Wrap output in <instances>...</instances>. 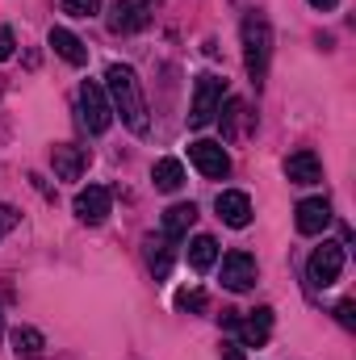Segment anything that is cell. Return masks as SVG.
<instances>
[{
    "instance_id": "e0dca14e",
    "label": "cell",
    "mask_w": 356,
    "mask_h": 360,
    "mask_svg": "<svg viewBox=\"0 0 356 360\" xmlns=\"http://www.w3.org/2000/svg\"><path fill=\"white\" fill-rule=\"evenodd\" d=\"M193 222H197V205H193V201H177L172 210H164V235H168V239L189 235Z\"/></svg>"
},
{
    "instance_id": "7c38bea8",
    "label": "cell",
    "mask_w": 356,
    "mask_h": 360,
    "mask_svg": "<svg viewBox=\"0 0 356 360\" xmlns=\"http://www.w3.org/2000/svg\"><path fill=\"white\" fill-rule=\"evenodd\" d=\"M298 231L302 235H323L327 226H331V205L323 201V197H306V201H298Z\"/></svg>"
},
{
    "instance_id": "3957f363",
    "label": "cell",
    "mask_w": 356,
    "mask_h": 360,
    "mask_svg": "<svg viewBox=\"0 0 356 360\" xmlns=\"http://www.w3.org/2000/svg\"><path fill=\"white\" fill-rule=\"evenodd\" d=\"M222 327L239 335V348H265L268 335H272V310H268V306L252 310V314L222 310Z\"/></svg>"
},
{
    "instance_id": "d6986e66",
    "label": "cell",
    "mask_w": 356,
    "mask_h": 360,
    "mask_svg": "<svg viewBox=\"0 0 356 360\" xmlns=\"http://www.w3.org/2000/svg\"><path fill=\"white\" fill-rule=\"evenodd\" d=\"M13 352L17 356H42L46 352V335L38 327H13Z\"/></svg>"
},
{
    "instance_id": "7a4b0ae2",
    "label": "cell",
    "mask_w": 356,
    "mask_h": 360,
    "mask_svg": "<svg viewBox=\"0 0 356 360\" xmlns=\"http://www.w3.org/2000/svg\"><path fill=\"white\" fill-rule=\"evenodd\" d=\"M268 55H272V25H268L265 13H248L243 17V63H248V76L252 84L260 89L268 76Z\"/></svg>"
},
{
    "instance_id": "7402d4cb",
    "label": "cell",
    "mask_w": 356,
    "mask_h": 360,
    "mask_svg": "<svg viewBox=\"0 0 356 360\" xmlns=\"http://www.w3.org/2000/svg\"><path fill=\"white\" fill-rule=\"evenodd\" d=\"M177 310H189V314L205 310V293H201V289H184V293H177Z\"/></svg>"
},
{
    "instance_id": "ba28073f",
    "label": "cell",
    "mask_w": 356,
    "mask_h": 360,
    "mask_svg": "<svg viewBox=\"0 0 356 360\" xmlns=\"http://www.w3.org/2000/svg\"><path fill=\"white\" fill-rule=\"evenodd\" d=\"M151 21V0H113L109 8V30L113 34H139Z\"/></svg>"
},
{
    "instance_id": "2e32d148",
    "label": "cell",
    "mask_w": 356,
    "mask_h": 360,
    "mask_svg": "<svg viewBox=\"0 0 356 360\" xmlns=\"http://www.w3.org/2000/svg\"><path fill=\"white\" fill-rule=\"evenodd\" d=\"M143 256H147L155 276H168L172 272V239L168 235H147L143 239Z\"/></svg>"
},
{
    "instance_id": "cb8c5ba5",
    "label": "cell",
    "mask_w": 356,
    "mask_h": 360,
    "mask_svg": "<svg viewBox=\"0 0 356 360\" xmlns=\"http://www.w3.org/2000/svg\"><path fill=\"white\" fill-rule=\"evenodd\" d=\"M336 319H340V327H348V331L356 327V302L352 297H344V302L336 306Z\"/></svg>"
},
{
    "instance_id": "44dd1931",
    "label": "cell",
    "mask_w": 356,
    "mask_h": 360,
    "mask_svg": "<svg viewBox=\"0 0 356 360\" xmlns=\"http://www.w3.org/2000/svg\"><path fill=\"white\" fill-rule=\"evenodd\" d=\"M248 122H252L248 105H243V101H227V113H222V134H227V139H243Z\"/></svg>"
},
{
    "instance_id": "603a6c76",
    "label": "cell",
    "mask_w": 356,
    "mask_h": 360,
    "mask_svg": "<svg viewBox=\"0 0 356 360\" xmlns=\"http://www.w3.org/2000/svg\"><path fill=\"white\" fill-rule=\"evenodd\" d=\"M63 13H72V17H96L101 0H63Z\"/></svg>"
},
{
    "instance_id": "ffe728a7",
    "label": "cell",
    "mask_w": 356,
    "mask_h": 360,
    "mask_svg": "<svg viewBox=\"0 0 356 360\" xmlns=\"http://www.w3.org/2000/svg\"><path fill=\"white\" fill-rule=\"evenodd\" d=\"M214 260H218V243H214V235H197L193 243H189V264L197 272L214 269Z\"/></svg>"
},
{
    "instance_id": "4fadbf2b",
    "label": "cell",
    "mask_w": 356,
    "mask_h": 360,
    "mask_svg": "<svg viewBox=\"0 0 356 360\" xmlns=\"http://www.w3.org/2000/svg\"><path fill=\"white\" fill-rule=\"evenodd\" d=\"M214 210H218V218H222L227 226H235V231L252 222V197H248V193H235V188H231V193H218Z\"/></svg>"
},
{
    "instance_id": "277c9868",
    "label": "cell",
    "mask_w": 356,
    "mask_h": 360,
    "mask_svg": "<svg viewBox=\"0 0 356 360\" xmlns=\"http://www.w3.org/2000/svg\"><path fill=\"white\" fill-rule=\"evenodd\" d=\"M222 101H227V80H222V76H201V80H197V89H193L189 126H193V130L210 126V122L222 113Z\"/></svg>"
},
{
    "instance_id": "8992f818",
    "label": "cell",
    "mask_w": 356,
    "mask_h": 360,
    "mask_svg": "<svg viewBox=\"0 0 356 360\" xmlns=\"http://www.w3.org/2000/svg\"><path fill=\"white\" fill-rule=\"evenodd\" d=\"M306 272H310V285H314V289L336 285V281H340V272H344V243H327V239H323V248H314V252H310Z\"/></svg>"
},
{
    "instance_id": "5bb4252c",
    "label": "cell",
    "mask_w": 356,
    "mask_h": 360,
    "mask_svg": "<svg viewBox=\"0 0 356 360\" xmlns=\"http://www.w3.org/2000/svg\"><path fill=\"white\" fill-rule=\"evenodd\" d=\"M285 176L293 180V184H319L323 180V164H319L314 151H293L285 160Z\"/></svg>"
},
{
    "instance_id": "484cf974",
    "label": "cell",
    "mask_w": 356,
    "mask_h": 360,
    "mask_svg": "<svg viewBox=\"0 0 356 360\" xmlns=\"http://www.w3.org/2000/svg\"><path fill=\"white\" fill-rule=\"evenodd\" d=\"M13 46H17V42H13V30H8V25H0V63H4V59H13Z\"/></svg>"
},
{
    "instance_id": "8fae6325",
    "label": "cell",
    "mask_w": 356,
    "mask_h": 360,
    "mask_svg": "<svg viewBox=\"0 0 356 360\" xmlns=\"http://www.w3.org/2000/svg\"><path fill=\"white\" fill-rule=\"evenodd\" d=\"M51 168L59 180H80L84 168H89V151L76 147V143H55L51 147Z\"/></svg>"
},
{
    "instance_id": "9a60e30c",
    "label": "cell",
    "mask_w": 356,
    "mask_h": 360,
    "mask_svg": "<svg viewBox=\"0 0 356 360\" xmlns=\"http://www.w3.org/2000/svg\"><path fill=\"white\" fill-rule=\"evenodd\" d=\"M51 46H55V55H59V59H68L72 68H84V63H89V46H84L72 30H63V25H55V30H51Z\"/></svg>"
},
{
    "instance_id": "5b68a950",
    "label": "cell",
    "mask_w": 356,
    "mask_h": 360,
    "mask_svg": "<svg viewBox=\"0 0 356 360\" xmlns=\"http://www.w3.org/2000/svg\"><path fill=\"white\" fill-rule=\"evenodd\" d=\"M80 122H84L89 134H105L113 126V105H109V96H105V89L96 80L80 84Z\"/></svg>"
},
{
    "instance_id": "30bf717a",
    "label": "cell",
    "mask_w": 356,
    "mask_h": 360,
    "mask_svg": "<svg viewBox=\"0 0 356 360\" xmlns=\"http://www.w3.org/2000/svg\"><path fill=\"white\" fill-rule=\"evenodd\" d=\"M109 210H113V193H109L105 184H89V188L76 193V214H80V222L101 226V222L109 218Z\"/></svg>"
},
{
    "instance_id": "52a82bcc",
    "label": "cell",
    "mask_w": 356,
    "mask_h": 360,
    "mask_svg": "<svg viewBox=\"0 0 356 360\" xmlns=\"http://www.w3.org/2000/svg\"><path fill=\"white\" fill-rule=\"evenodd\" d=\"M189 160H193V168H197L201 176H210V180H222L227 172H231V160H227L222 143H214V139L189 143Z\"/></svg>"
},
{
    "instance_id": "f1b7e54d",
    "label": "cell",
    "mask_w": 356,
    "mask_h": 360,
    "mask_svg": "<svg viewBox=\"0 0 356 360\" xmlns=\"http://www.w3.org/2000/svg\"><path fill=\"white\" fill-rule=\"evenodd\" d=\"M0 331H4V314H0Z\"/></svg>"
},
{
    "instance_id": "4316f807",
    "label": "cell",
    "mask_w": 356,
    "mask_h": 360,
    "mask_svg": "<svg viewBox=\"0 0 356 360\" xmlns=\"http://www.w3.org/2000/svg\"><path fill=\"white\" fill-rule=\"evenodd\" d=\"M222 360H243V348L239 344H222Z\"/></svg>"
},
{
    "instance_id": "ac0fdd59",
    "label": "cell",
    "mask_w": 356,
    "mask_h": 360,
    "mask_svg": "<svg viewBox=\"0 0 356 360\" xmlns=\"http://www.w3.org/2000/svg\"><path fill=\"white\" fill-rule=\"evenodd\" d=\"M151 180H155L160 193H177L180 184H184V164H180V160H155Z\"/></svg>"
},
{
    "instance_id": "d4e9b609",
    "label": "cell",
    "mask_w": 356,
    "mask_h": 360,
    "mask_svg": "<svg viewBox=\"0 0 356 360\" xmlns=\"http://www.w3.org/2000/svg\"><path fill=\"white\" fill-rule=\"evenodd\" d=\"M17 218H21V214H17L13 205H0V239H4V235L17 226Z\"/></svg>"
},
{
    "instance_id": "6da1fadb",
    "label": "cell",
    "mask_w": 356,
    "mask_h": 360,
    "mask_svg": "<svg viewBox=\"0 0 356 360\" xmlns=\"http://www.w3.org/2000/svg\"><path fill=\"white\" fill-rule=\"evenodd\" d=\"M105 96H109L113 113H117L134 134H147V101H143V89H139L134 68L113 63V68L105 72Z\"/></svg>"
},
{
    "instance_id": "83f0119b",
    "label": "cell",
    "mask_w": 356,
    "mask_h": 360,
    "mask_svg": "<svg viewBox=\"0 0 356 360\" xmlns=\"http://www.w3.org/2000/svg\"><path fill=\"white\" fill-rule=\"evenodd\" d=\"M310 4H314V8H323V13H327V8H336V4H340V0H310Z\"/></svg>"
},
{
    "instance_id": "9c48e42d",
    "label": "cell",
    "mask_w": 356,
    "mask_h": 360,
    "mask_svg": "<svg viewBox=\"0 0 356 360\" xmlns=\"http://www.w3.org/2000/svg\"><path fill=\"white\" fill-rule=\"evenodd\" d=\"M256 256H248V252H227L222 256V285L231 289V293H248L252 285H256Z\"/></svg>"
}]
</instances>
